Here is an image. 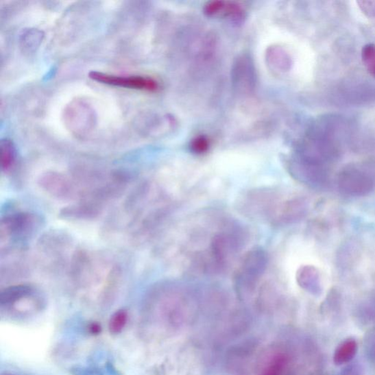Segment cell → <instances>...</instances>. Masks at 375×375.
<instances>
[{"label": "cell", "mask_w": 375, "mask_h": 375, "mask_svg": "<svg viewBox=\"0 0 375 375\" xmlns=\"http://www.w3.org/2000/svg\"><path fill=\"white\" fill-rule=\"evenodd\" d=\"M337 186L343 195L349 197H363L371 193L375 182L371 175L357 169H347L339 173Z\"/></svg>", "instance_id": "obj_1"}, {"label": "cell", "mask_w": 375, "mask_h": 375, "mask_svg": "<svg viewBox=\"0 0 375 375\" xmlns=\"http://www.w3.org/2000/svg\"><path fill=\"white\" fill-rule=\"evenodd\" d=\"M93 80L103 84L151 92L158 90L159 85L154 79L143 77H121L93 71L89 73Z\"/></svg>", "instance_id": "obj_2"}, {"label": "cell", "mask_w": 375, "mask_h": 375, "mask_svg": "<svg viewBox=\"0 0 375 375\" xmlns=\"http://www.w3.org/2000/svg\"><path fill=\"white\" fill-rule=\"evenodd\" d=\"M358 348V343L354 339L350 338L342 341L335 352L334 362L336 365H344L354 359Z\"/></svg>", "instance_id": "obj_3"}, {"label": "cell", "mask_w": 375, "mask_h": 375, "mask_svg": "<svg viewBox=\"0 0 375 375\" xmlns=\"http://www.w3.org/2000/svg\"><path fill=\"white\" fill-rule=\"evenodd\" d=\"M34 290L29 285H16L5 289L0 294V304L2 306L13 305L21 300L25 299L33 294Z\"/></svg>", "instance_id": "obj_4"}, {"label": "cell", "mask_w": 375, "mask_h": 375, "mask_svg": "<svg viewBox=\"0 0 375 375\" xmlns=\"http://www.w3.org/2000/svg\"><path fill=\"white\" fill-rule=\"evenodd\" d=\"M206 13L208 16L223 14L230 18L239 19L242 16L243 10L237 4L216 1L208 4L206 7Z\"/></svg>", "instance_id": "obj_5"}, {"label": "cell", "mask_w": 375, "mask_h": 375, "mask_svg": "<svg viewBox=\"0 0 375 375\" xmlns=\"http://www.w3.org/2000/svg\"><path fill=\"white\" fill-rule=\"evenodd\" d=\"M299 282L309 291L317 293L321 291L320 276L315 267H305L300 273Z\"/></svg>", "instance_id": "obj_6"}, {"label": "cell", "mask_w": 375, "mask_h": 375, "mask_svg": "<svg viewBox=\"0 0 375 375\" xmlns=\"http://www.w3.org/2000/svg\"><path fill=\"white\" fill-rule=\"evenodd\" d=\"M16 159V149L12 142L5 139L1 143V166L3 171L12 167Z\"/></svg>", "instance_id": "obj_7"}, {"label": "cell", "mask_w": 375, "mask_h": 375, "mask_svg": "<svg viewBox=\"0 0 375 375\" xmlns=\"http://www.w3.org/2000/svg\"><path fill=\"white\" fill-rule=\"evenodd\" d=\"M128 320V313L125 310H120L114 313L110 322V330L114 335L120 334L125 328Z\"/></svg>", "instance_id": "obj_8"}, {"label": "cell", "mask_w": 375, "mask_h": 375, "mask_svg": "<svg viewBox=\"0 0 375 375\" xmlns=\"http://www.w3.org/2000/svg\"><path fill=\"white\" fill-rule=\"evenodd\" d=\"M362 58L369 72L375 77V45H371L364 47Z\"/></svg>", "instance_id": "obj_9"}, {"label": "cell", "mask_w": 375, "mask_h": 375, "mask_svg": "<svg viewBox=\"0 0 375 375\" xmlns=\"http://www.w3.org/2000/svg\"><path fill=\"white\" fill-rule=\"evenodd\" d=\"M364 346L368 359L375 367V326L367 334Z\"/></svg>", "instance_id": "obj_10"}, {"label": "cell", "mask_w": 375, "mask_h": 375, "mask_svg": "<svg viewBox=\"0 0 375 375\" xmlns=\"http://www.w3.org/2000/svg\"><path fill=\"white\" fill-rule=\"evenodd\" d=\"M359 313L361 316L364 315L365 319L370 318V320L375 317V297L370 298L366 303H363Z\"/></svg>", "instance_id": "obj_11"}, {"label": "cell", "mask_w": 375, "mask_h": 375, "mask_svg": "<svg viewBox=\"0 0 375 375\" xmlns=\"http://www.w3.org/2000/svg\"><path fill=\"white\" fill-rule=\"evenodd\" d=\"M284 368V360L280 357L273 360L265 370V375H280Z\"/></svg>", "instance_id": "obj_12"}, {"label": "cell", "mask_w": 375, "mask_h": 375, "mask_svg": "<svg viewBox=\"0 0 375 375\" xmlns=\"http://www.w3.org/2000/svg\"><path fill=\"white\" fill-rule=\"evenodd\" d=\"M209 146L208 139L204 136H199L192 142L191 147L195 152L203 153L207 151Z\"/></svg>", "instance_id": "obj_13"}, {"label": "cell", "mask_w": 375, "mask_h": 375, "mask_svg": "<svg viewBox=\"0 0 375 375\" xmlns=\"http://www.w3.org/2000/svg\"><path fill=\"white\" fill-rule=\"evenodd\" d=\"M361 8L364 13L375 17V2H361Z\"/></svg>", "instance_id": "obj_14"}, {"label": "cell", "mask_w": 375, "mask_h": 375, "mask_svg": "<svg viewBox=\"0 0 375 375\" xmlns=\"http://www.w3.org/2000/svg\"><path fill=\"white\" fill-rule=\"evenodd\" d=\"M345 370H346L345 371L350 375H361V370L357 367L352 366ZM341 375H348V374L342 372Z\"/></svg>", "instance_id": "obj_15"}, {"label": "cell", "mask_w": 375, "mask_h": 375, "mask_svg": "<svg viewBox=\"0 0 375 375\" xmlns=\"http://www.w3.org/2000/svg\"><path fill=\"white\" fill-rule=\"evenodd\" d=\"M90 330L93 335H98L101 332V326L97 324H93L90 327Z\"/></svg>", "instance_id": "obj_16"}]
</instances>
